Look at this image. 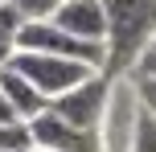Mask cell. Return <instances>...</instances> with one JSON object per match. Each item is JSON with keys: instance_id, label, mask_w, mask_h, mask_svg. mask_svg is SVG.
<instances>
[{"instance_id": "obj_1", "label": "cell", "mask_w": 156, "mask_h": 152, "mask_svg": "<svg viewBox=\"0 0 156 152\" xmlns=\"http://www.w3.org/2000/svg\"><path fill=\"white\" fill-rule=\"evenodd\" d=\"M107 12V66L103 74L115 78L123 70H136L144 49L156 37V0H103Z\"/></svg>"}, {"instance_id": "obj_2", "label": "cell", "mask_w": 156, "mask_h": 152, "mask_svg": "<svg viewBox=\"0 0 156 152\" xmlns=\"http://www.w3.org/2000/svg\"><path fill=\"white\" fill-rule=\"evenodd\" d=\"M8 70H16L21 78H29L33 87H37L41 95L49 99V103H54V99H62L66 90L82 87L86 78L103 74V70H94V66H86V62H70V58H49V54H16L12 62H8Z\"/></svg>"}, {"instance_id": "obj_3", "label": "cell", "mask_w": 156, "mask_h": 152, "mask_svg": "<svg viewBox=\"0 0 156 152\" xmlns=\"http://www.w3.org/2000/svg\"><path fill=\"white\" fill-rule=\"evenodd\" d=\"M16 54H49V58H70V62H86L94 70L107 66V49L86 45V41L62 33L54 21H25L21 37H16Z\"/></svg>"}, {"instance_id": "obj_4", "label": "cell", "mask_w": 156, "mask_h": 152, "mask_svg": "<svg viewBox=\"0 0 156 152\" xmlns=\"http://www.w3.org/2000/svg\"><path fill=\"white\" fill-rule=\"evenodd\" d=\"M107 95H111V78L107 74H94L82 87L66 90L62 99L49 103V111L62 123H70L78 132H103V111H107Z\"/></svg>"}, {"instance_id": "obj_5", "label": "cell", "mask_w": 156, "mask_h": 152, "mask_svg": "<svg viewBox=\"0 0 156 152\" xmlns=\"http://www.w3.org/2000/svg\"><path fill=\"white\" fill-rule=\"evenodd\" d=\"M49 21L62 33L86 41V45H103L107 41V12H103V0H66Z\"/></svg>"}, {"instance_id": "obj_6", "label": "cell", "mask_w": 156, "mask_h": 152, "mask_svg": "<svg viewBox=\"0 0 156 152\" xmlns=\"http://www.w3.org/2000/svg\"><path fill=\"white\" fill-rule=\"evenodd\" d=\"M0 95L8 99V107H12V115L21 123H33L37 115L49 111V99L41 95L29 78H21L16 70H0Z\"/></svg>"}, {"instance_id": "obj_7", "label": "cell", "mask_w": 156, "mask_h": 152, "mask_svg": "<svg viewBox=\"0 0 156 152\" xmlns=\"http://www.w3.org/2000/svg\"><path fill=\"white\" fill-rule=\"evenodd\" d=\"M21 16H16L12 4L0 8V70H8V62L16 58V37H21Z\"/></svg>"}, {"instance_id": "obj_8", "label": "cell", "mask_w": 156, "mask_h": 152, "mask_svg": "<svg viewBox=\"0 0 156 152\" xmlns=\"http://www.w3.org/2000/svg\"><path fill=\"white\" fill-rule=\"evenodd\" d=\"M132 152H156V119L144 111H136L132 123Z\"/></svg>"}, {"instance_id": "obj_9", "label": "cell", "mask_w": 156, "mask_h": 152, "mask_svg": "<svg viewBox=\"0 0 156 152\" xmlns=\"http://www.w3.org/2000/svg\"><path fill=\"white\" fill-rule=\"evenodd\" d=\"M33 136L29 123H0V152H29Z\"/></svg>"}, {"instance_id": "obj_10", "label": "cell", "mask_w": 156, "mask_h": 152, "mask_svg": "<svg viewBox=\"0 0 156 152\" xmlns=\"http://www.w3.org/2000/svg\"><path fill=\"white\" fill-rule=\"evenodd\" d=\"M8 4L16 8L21 21H49V16L62 8V0H8Z\"/></svg>"}, {"instance_id": "obj_11", "label": "cell", "mask_w": 156, "mask_h": 152, "mask_svg": "<svg viewBox=\"0 0 156 152\" xmlns=\"http://www.w3.org/2000/svg\"><path fill=\"white\" fill-rule=\"evenodd\" d=\"M136 103L144 115L156 119V78H136Z\"/></svg>"}, {"instance_id": "obj_12", "label": "cell", "mask_w": 156, "mask_h": 152, "mask_svg": "<svg viewBox=\"0 0 156 152\" xmlns=\"http://www.w3.org/2000/svg\"><path fill=\"white\" fill-rule=\"evenodd\" d=\"M136 78H156V37H152V45L144 49L140 66H136Z\"/></svg>"}, {"instance_id": "obj_13", "label": "cell", "mask_w": 156, "mask_h": 152, "mask_svg": "<svg viewBox=\"0 0 156 152\" xmlns=\"http://www.w3.org/2000/svg\"><path fill=\"white\" fill-rule=\"evenodd\" d=\"M0 123H21V119L12 115V107H8V99H4V95H0Z\"/></svg>"}, {"instance_id": "obj_14", "label": "cell", "mask_w": 156, "mask_h": 152, "mask_svg": "<svg viewBox=\"0 0 156 152\" xmlns=\"http://www.w3.org/2000/svg\"><path fill=\"white\" fill-rule=\"evenodd\" d=\"M29 152H49V148H29Z\"/></svg>"}, {"instance_id": "obj_15", "label": "cell", "mask_w": 156, "mask_h": 152, "mask_svg": "<svg viewBox=\"0 0 156 152\" xmlns=\"http://www.w3.org/2000/svg\"><path fill=\"white\" fill-rule=\"evenodd\" d=\"M4 4H8V0H0V8H4Z\"/></svg>"}, {"instance_id": "obj_16", "label": "cell", "mask_w": 156, "mask_h": 152, "mask_svg": "<svg viewBox=\"0 0 156 152\" xmlns=\"http://www.w3.org/2000/svg\"><path fill=\"white\" fill-rule=\"evenodd\" d=\"M62 4H66V0H62Z\"/></svg>"}]
</instances>
